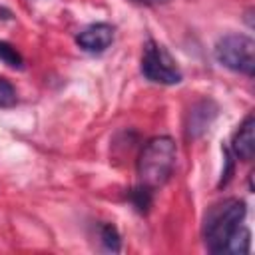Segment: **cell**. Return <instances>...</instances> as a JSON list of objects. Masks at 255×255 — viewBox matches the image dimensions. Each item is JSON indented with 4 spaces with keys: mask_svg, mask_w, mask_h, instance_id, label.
Listing matches in <instances>:
<instances>
[{
    "mask_svg": "<svg viewBox=\"0 0 255 255\" xmlns=\"http://www.w3.org/2000/svg\"><path fill=\"white\" fill-rule=\"evenodd\" d=\"M175 157H177V147L169 135L151 137L143 145V149L137 157L139 185H143L151 191L155 187L163 185L175 167Z\"/></svg>",
    "mask_w": 255,
    "mask_h": 255,
    "instance_id": "obj_1",
    "label": "cell"
},
{
    "mask_svg": "<svg viewBox=\"0 0 255 255\" xmlns=\"http://www.w3.org/2000/svg\"><path fill=\"white\" fill-rule=\"evenodd\" d=\"M245 203L237 197H227L223 201L213 203L203 221V237L205 245L211 253H223L231 235L239 229L241 221L245 219Z\"/></svg>",
    "mask_w": 255,
    "mask_h": 255,
    "instance_id": "obj_2",
    "label": "cell"
},
{
    "mask_svg": "<svg viewBox=\"0 0 255 255\" xmlns=\"http://www.w3.org/2000/svg\"><path fill=\"white\" fill-rule=\"evenodd\" d=\"M215 60L243 76H253L255 72V42L245 34H227L217 40L213 48Z\"/></svg>",
    "mask_w": 255,
    "mask_h": 255,
    "instance_id": "obj_3",
    "label": "cell"
},
{
    "mask_svg": "<svg viewBox=\"0 0 255 255\" xmlns=\"http://www.w3.org/2000/svg\"><path fill=\"white\" fill-rule=\"evenodd\" d=\"M141 74L149 82L161 84V86H173L181 82V70L177 68L175 60L169 56V52L161 44L153 40H147L143 46Z\"/></svg>",
    "mask_w": 255,
    "mask_h": 255,
    "instance_id": "obj_4",
    "label": "cell"
},
{
    "mask_svg": "<svg viewBox=\"0 0 255 255\" xmlns=\"http://www.w3.org/2000/svg\"><path fill=\"white\" fill-rule=\"evenodd\" d=\"M217 104L209 98H203L199 102H195L191 108H189V114H187V124H185V131H187V137L191 139H197L201 137L209 126L213 124V120L217 118Z\"/></svg>",
    "mask_w": 255,
    "mask_h": 255,
    "instance_id": "obj_5",
    "label": "cell"
},
{
    "mask_svg": "<svg viewBox=\"0 0 255 255\" xmlns=\"http://www.w3.org/2000/svg\"><path fill=\"white\" fill-rule=\"evenodd\" d=\"M114 42V26L106 24V22H96L86 26L82 32H78L76 36V44L90 54H100L104 50H108Z\"/></svg>",
    "mask_w": 255,
    "mask_h": 255,
    "instance_id": "obj_6",
    "label": "cell"
},
{
    "mask_svg": "<svg viewBox=\"0 0 255 255\" xmlns=\"http://www.w3.org/2000/svg\"><path fill=\"white\" fill-rule=\"evenodd\" d=\"M231 151L235 157H239L243 161L253 159V155H255V118H253V114H249L241 122L239 129L233 133Z\"/></svg>",
    "mask_w": 255,
    "mask_h": 255,
    "instance_id": "obj_7",
    "label": "cell"
},
{
    "mask_svg": "<svg viewBox=\"0 0 255 255\" xmlns=\"http://www.w3.org/2000/svg\"><path fill=\"white\" fill-rule=\"evenodd\" d=\"M249 249H251V233H249L247 227L239 225V229L227 241L223 253H229V255H245V253H249Z\"/></svg>",
    "mask_w": 255,
    "mask_h": 255,
    "instance_id": "obj_8",
    "label": "cell"
},
{
    "mask_svg": "<svg viewBox=\"0 0 255 255\" xmlns=\"http://www.w3.org/2000/svg\"><path fill=\"white\" fill-rule=\"evenodd\" d=\"M100 241L104 245V249L112 251V253H118L122 249V237L118 233V229L112 225V223H104L100 225Z\"/></svg>",
    "mask_w": 255,
    "mask_h": 255,
    "instance_id": "obj_9",
    "label": "cell"
},
{
    "mask_svg": "<svg viewBox=\"0 0 255 255\" xmlns=\"http://www.w3.org/2000/svg\"><path fill=\"white\" fill-rule=\"evenodd\" d=\"M0 62L10 68H22V64H24L20 52L8 42H0Z\"/></svg>",
    "mask_w": 255,
    "mask_h": 255,
    "instance_id": "obj_10",
    "label": "cell"
},
{
    "mask_svg": "<svg viewBox=\"0 0 255 255\" xmlns=\"http://www.w3.org/2000/svg\"><path fill=\"white\" fill-rule=\"evenodd\" d=\"M131 201L133 205L137 207V211H147L149 203H151V189L143 187V185H137L133 191H131Z\"/></svg>",
    "mask_w": 255,
    "mask_h": 255,
    "instance_id": "obj_11",
    "label": "cell"
},
{
    "mask_svg": "<svg viewBox=\"0 0 255 255\" xmlns=\"http://www.w3.org/2000/svg\"><path fill=\"white\" fill-rule=\"evenodd\" d=\"M14 104H16L14 86L6 78H0V108H12Z\"/></svg>",
    "mask_w": 255,
    "mask_h": 255,
    "instance_id": "obj_12",
    "label": "cell"
},
{
    "mask_svg": "<svg viewBox=\"0 0 255 255\" xmlns=\"http://www.w3.org/2000/svg\"><path fill=\"white\" fill-rule=\"evenodd\" d=\"M131 2L145 4V6H155V4H165V2H169V0H131Z\"/></svg>",
    "mask_w": 255,
    "mask_h": 255,
    "instance_id": "obj_13",
    "label": "cell"
}]
</instances>
